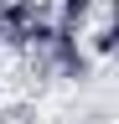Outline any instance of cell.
<instances>
[{"label":"cell","instance_id":"cell-2","mask_svg":"<svg viewBox=\"0 0 119 124\" xmlns=\"http://www.w3.org/2000/svg\"><path fill=\"white\" fill-rule=\"evenodd\" d=\"M93 52H98V57L114 52V26H109V16H98V26H93Z\"/></svg>","mask_w":119,"mask_h":124},{"label":"cell","instance_id":"cell-1","mask_svg":"<svg viewBox=\"0 0 119 124\" xmlns=\"http://www.w3.org/2000/svg\"><path fill=\"white\" fill-rule=\"evenodd\" d=\"M0 124H41V114H36L31 98H21V103H5V108H0Z\"/></svg>","mask_w":119,"mask_h":124}]
</instances>
